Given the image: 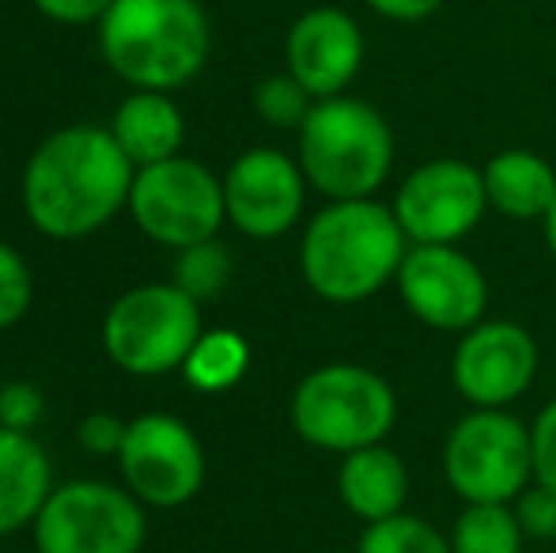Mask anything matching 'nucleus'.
I'll list each match as a JSON object with an SVG mask.
<instances>
[{
	"instance_id": "25",
	"label": "nucleus",
	"mask_w": 556,
	"mask_h": 553,
	"mask_svg": "<svg viewBox=\"0 0 556 553\" xmlns=\"http://www.w3.org/2000/svg\"><path fill=\"white\" fill-rule=\"evenodd\" d=\"M30 300H35V280H30L27 262L15 247L0 243V330H12L15 323H23Z\"/></svg>"
},
{
	"instance_id": "8",
	"label": "nucleus",
	"mask_w": 556,
	"mask_h": 553,
	"mask_svg": "<svg viewBox=\"0 0 556 553\" xmlns=\"http://www.w3.org/2000/svg\"><path fill=\"white\" fill-rule=\"evenodd\" d=\"M129 216L152 243L170 247V251L216 239L220 224L227 221L224 178L186 155L137 167L129 190Z\"/></svg>"
},
{
	"instance_id": "15",
	"label": "nucleus",
	"mask_w": 556,
	"mask_h": 553,
	"mask_svg": "<svg viewBox=\"0 0 556 553\" xmlns=\"http://www.w3.org/2000/svg\"><path fill=\"white\" fill-rule=\"evenodd\" d=\"M285 61L315 99L344 96L364 65V30L344 8L318 4L288 27Z\"/></svg>"
},
{
	"instance_id": "3",
	"label": "nucleus",
	"mask_w": 556,
	"mask_h": 553,
	"mask_svg": "<svg viewBox=\"0 0 556 553\" xmlns=\"http://www.w3.org/2000/svg\"><path fill=\"white\" fill-rule=\"evenodd\" d=\"M213 30L198 0H114L99 20L103 61L125 84L170 91L205 68Z\"/></svg>"
},
{
	"instance_id": "4",
	"label": "nucleus",
	"mask_w": 556,
	"mask_h": 553,
	"mask_svg": "<svg viewBox=\"0 0 556 553\" xmlns=\"http://www.w3.org/2000/svg\"><path fill=\"white\" fill-rule=\"evenodd\" d=\"M300 167L330 201L371 198L394 167V134L364 99H315L300 126Z\"/></svg>"
},
{
	"instance_id": "7",
	"label": "nucleus",
	"mask_w": 556,
	"mask_h": 553,
	"mask_svg": "<svg viewBox=\"0 0 556 553\" xmlns=\"http://www.w3.org/2000/svg\"><path fill=\"white\" fill-rule=\"evenodd\" d=\"M30 527L38 553H140L148 542L144 504L96 478L53 489Z\"/></svg>"
},
{
	"instance_id": "16",
	"label": "nucleus",
	"mask_w": 556,
	"mask_h": 553,
	"mask_svg": "<svg viewBox=\"0 0 556 553\" xmlns=\"http://www.w3.org/2000/svg\"><path fill=\"white\" fill-rule=\"evenodd\" d=\"M53 493V466L30 432L0 428V539L35 524Z\"/></svg>"
},
{
	"instance_id": "13",
	"label": "nucleus",
	"mask_w": 556,
	"mask_h": 553,
	"mask_svg": "<svg viewBox=\"0 0 556 553\" xmlns=\"http://www.w3.org/2000/svg\"><path fill=\"white\" fill-rule=\"evenodd\" d=\"M307 175L280 148H250L224 175L227 221L250 239H277L303 213Z\"/></svg>"
},
{
	"instance_id": "29",
	"label": "nucleus",
	"mask_w": 556,
	"mask_h": 553,
	"mask_svg": "<svg viewBox=\"0 0 556 553\" xmlns=\"http://www.w3.org/2000/svg\"><path fill=\"white\" fill-rule=\"evenodd\" d=\"M530 451H534V478L556 493V399L530 428Z\"/></svg>"
},
{
	"instance_id": "2",
	"label": "nucleus",
	"mask_w": 556,
	"mask_h": 553,
	"mask_svg": "<svg viewBox=\"0 0 556 553\" xmlns=\"http://www.w3.org/2000/svg\"><path fill=\"white\" fill-rule=\"evenodd\" d=\"M405 239L394 209L371 198L330 201L303 231V280L330 303H359L397 277Z\"/></svg>"
},
{
	"instance_id": "19",
	"label": "nucleus",
	"mask_w": 556,
	"mask_h": 553,
	"mask_svg": "<svg viewBox=\"0 0 556 553\" xmlns=\"http://www.w3.org/2000/svg\"><path fill=\"white\" fill-rule=\"evenodd\" d=\"M481 175L489 205L511 221H545L556 201V171L527 148H507L492 155Z\"/></svg>"
},
{
	"instance_id": "26",
	"label": "nucleus",
	"mask_w": 556,
	"mask_h": 553,
	"mask_svg": "<svg viewBox=\"0 0 556 553\" xmlns=\"http://www.w3.org/2000/svg\"><path fill=\"white\" fill-rule=\"evenodd\" d=\"M46 417V399L35 384L12 379L0 387V428L12 432H35V425Z\"/></svg>"
},
{
	"instance_id": "9",
	"label": "nucleus",
	"mask_w": 556,
	"mask_h": 553,
	"mask_svg": "<svg viewBox=\"0 0 556 553\" xmlns=\"http://www.w3.org/2000/svg\"><path fill=\"white\" fill-rule=\"evenodd\" d=\"M443 470L466 504H507L534 474L530 428L504 410H477L451 428Z\"/></svg>"
},
{
	"instance_id": "30",
	"label": "nucleus",
	"mask_w": 556,
	"mask_h": 553,
	"mask_svg": "<svg viewBox=\"0 0 556 553\" xmlns=\"http://www.w3.org/2000/svg\"><path fill=\"white\" fill-rule=\"evenodd\" d=\"M114 0H35V8L53 23H91L103 20Z\"/></svg>"
},
{
	"instance_id": "24",
	"label": "nucleus",
	"mask_w": 556,
	"mask_h": 553,
	"mask_svg": "<svg viewBox=\"0 0 556 553\" xmlns=\"http://www.w3.org/2000/svg\"><path fill=\"white\" fill-rule=\"evenodd\" d=\"M311 106H315V96L292 73L265 76L254 88V111L262 114V122L277 129H300L307 122Z\"/></svg>"
},
{
	"instance_id": "10",
	"label": "nucleus",
	"mask_w": 556,
	"mask_h": 553,
	"mask_svg": "<svg viewBox=\"0 0 556 553\" xmlns=\"http://www.w3.org/2000/svg\"><path fill=\"white\" fill-rule=\"evenodd\" d=\"M117 463L125 489L144 508H182L205 486V448L175 414L132 417Z\"/></svg>"
},
{
	"instance_id": "6",
	"label": "nucleus",
	"mask_w": 556,
	"mask_h": 553,
	"mask_svg": "<svg viewBox=\"0 0 556 553\" xmlns=\"http://www.w3.org/2000/svg\"><path fill=\"white\" fill-rule=\"evenodd\" d=\"M201 334V303L175 280L129 288L103 318L106 356L129 376H167L182 368Z\"/></svg>"
},
{
	"instance_id": "1",
	"label": "nucleus",
	"mask_w": 556,
	"mask_h": 553,
	"mask_svg": "<svg viewBox=\"0 0 556 553\" xmlns=\"http://www.w3.org/2000/svg\"><path fill=\"white\" fill-rule=\"evenodd\" d=\"M137 167L111 126H65L23 167V213L50 239H84L129 209Z\"/></svg>"
},
{
	"instance_id": "22",
	"label": "nucleus",
	"mask_w": 556,
	"mask_h": 553,
	"mask_svg": "<svg viewBox=\"0 0 556 553\" xmlns=\"http://www.w3.org/2000/svg\"><path fill=\"white\" fill-rule=\"evenodd\" d=\"M231 251L220 243V239H205V243H193L175 251V269H170V280L182 288L186 296H193L198 303L216 300V296L227 288L231 280Z\"/></svg>"
},
{
	"instance_id": "31",
	"label": "nucleus",
	"mask_w": 556,
	"mask_h": 553,
	"mask_svg": "<svg viewBox=\"0 0 556 553\" xmlns=\"http://www.w3.org/2000/svg\"><path fill=\"white\" fill-rule=\"evenodd\" d=\"M364 4L390 23H420V20H428V15L440 12L446 0H364Z\"/></svg>"
},
{
	"instance_id": "12",
	"label": "nucleus",
	"mask_w": 556,
	"mask_h": 553,
	"mask_svg": "<svg viewBox=\"0 0 556 553\" xmlns=\"http://www.w3.org/2000/svg\"><path fill=\"white\" fill-rule=\"evenodd\" d=\"M413 315L432 330H473L489 307V285L473 259L443 243H417L397 269Z\"/></svg>"
},
{
	"instance_id": "11",
	"label": "nucleus",
	"mask_w": 556,
	"mask_h": 553,
	"mask_svg": "<svg viewBox=\"0 0 556 553\" xmlns=\"http://www.w3.org/2000/svg\"><path fill=\"white\" fill-rule=\"evenodd\" d=\"M484 209V175L466 160L420 163L394 198V216L413 243L454 247L481 224Z\"/></svg>"
},
{
	"instance_id": "28",
	"label": "nucleus",
	"mask_w": 556,
	"mask_h": 553,
	"mask_svg": "<svg viewBox=\"0 0 556 553\" xmlns=\"http://www.w3.org/2000/svg\"><path fill=\"white\" fill-rule=\"evenodd\" d=\"M125 428H129V420L106 414V410H96V414H88L80 420V428H76V440H80V448L88 451V455L106 458V455H117V451H122Z\"/></svg>"
},
{
	"instance_id": "33",
	"label": "nucleus",
	"mask_w": 556,
	"mask_h": 553,
	"mask_svg": "<svg viewBox=\"0 0 556 553\" xmlns=\"http://www.w3.org/2000/svg\"><path fill=\"white\" fill-rule=\"evenodd\" d=\"M35 553H38V550H35Z\"/></svg>"
},
{
	"instance_id": "5",
	"label": "nucleus",
	"mask_w": 556,
	"mask_h": 553,
	"mask_svg": "<svg viewBox=\"0 0 556 553\" xmlns=\"http://www.w3.org/2000/svg\"><path fill=\"white\" fill-rule=\"evenodd\" d=\"M397 420L394 387L364 364H326L300 379L292 394V425L311 448L349 451L371 448Z\"/></svg>"
},
{
	"instance_id": "14",
	"label": "nucleus",
	"mask_w": 556,
	"mask_h": 553,
	"mask_svg": "<svg viewBox=\"0 0 556 553\" xmlns=\"http://www.w3.org/2000/svg\"><path fill=\"white\" fill-rule=\"evenodd\" d=\"M451 376L462 399L481 410H500L534 384L538 345L519 323H504V318L484 323L481 318L454 349Z\"/></svg>"
},
{
	"instance_id": "20",
	"label": "nucleus",
	"mask_w": 556,
	"mask_h": 553,
	"mask_svg": "<svg viewBox=\"0 0 556 553\" xmlns=\"http://www.w3.org/2000/svg\"><path fill=\"white\" fill-rule=\"evenodd\" d=\"M250 368V345L239 330H205L182 364V376L193 391L224 394L242 384Z\"/></svg>"
},
{
	"instance_id": "21",
	"label": "nucleus",
	"mask_w": 556,
	"mask_h": 553,
	"mask_svg": "<svg viewBox=\"0 0 556 553\" xmlns=\"http://www.w3.org/2000/svg\"><path fill=\"white\" fill-rule=\"evenodd\" d=\"M522 524L507 504H469L451 535L454 553H519Z\"/></svg>"
},
{
	"instance_id": "17",
	"label": "nucleus",
	"mask_w": 556,
	"mask_h": 553,
	"mask_svg": "<svg viewBox=\"0 0 556 553\" xmlns=\"http://www.w3.org/2000/svg\"><path fill=\"white\" fill-rule=\"evenodd\" d=\"M337 489L352 516H359L364 524H379L402 512L405 493H409V470L397 451H390L387 443H371V448L344 455Z\"/></svg>"
},
{
	"instance_id": "32",
	"label": "nucleus",
	"mask_w": 556,
	"mask_h": 553,
	"mask_svg": "<svg viewBox=\"0 0 556 553\" xmlns=\"http://www.w3.org/2000/svg\"><path fill=\"white\" fill-rule=\"evenodd\" d=\"M545 239H549V251H553V259H556V201H553L549 213H545Z\"/></svg>"
},
{
	"instance_id": "18",
	"label": "nucleus",
	"mask_w": 556,
	"mask_h": 553,
	"mask_svg": "<svg viewBox=\"0 0 556 553\" xmlns=\"http://www.w3.org/2000/svg\"><path fill=\"white\" fill-rule=\"evenodd\" d=\"M111 134L122 144V152L132 160V167H148V163H163L170 155H178L186 122L167 91L137 88L117 106Z\"/></svg>"
},
{
	"instance_id": "27",
	"label": "nucleus",
	"mask_w": 556,
	"mask_h": 553,
	"mask_svg": "<svg viewBox=\"0 0 556 553\" xmlns=\"http://www.w3.org/2000/svg\"><path fill=\"white\" fill-rule=\"evenodd\" d=\"M515 516H519L522 531L534 535V539H556V493L549 486L538 481L534 489H522L515 497Z\"/></svg>"
},
{
	"instance_id": "23",
	"label": "nucleus",
	"mask_w": 556,
	"mask_h": 553,
	"mask_svg": "<svg viewBox=\"0 0 556 553\" xmlns=\"http://www.w3.org/2000/svg\"><path fill=\"white\" fill-rule=\"evenodd\" d=\"M356 553H454L451 542L435 531L432 524H425L420 516H397L367 524V531L359 535Z\"/></svg>"
}]
</instances>
